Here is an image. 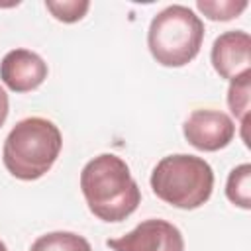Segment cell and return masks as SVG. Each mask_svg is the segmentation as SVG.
<instances>
[{"label": "cell", "mask_w": 251, "mask_h": 251, "mask_svg": "<svg viewBox=\"0 0 251 251\" xmlns=\"http://www.w3.org/2000/svg\"><path fill=\"white\" fill-rule=\"evenodd\" d=\"M210 61L214 71L220 75V78L233 80L245 73H249L251 67V37L243 29H229L224 31L214 39Z\"/></svg>", "instance_id": "7"}, {"label": "cell", "mask_w": 251, "mask_h": 251, "mask_svg": "<svg viewBox=\"0 0 251 251\" xmlns=\"http://www.w3.org/2000/svg\"><path fill=\"white\" fill-rule=\"evenodd\" d=\"M202 41L204 24L188 6H167L149 24L147 47L151 57L163 67L188 65L200 53Z\"/></svg>", "instance_id": "4"}, {"label": "cell", "mask_w": 251, "mask_h": 251, "mask_svg": "<svg viewBox=\"0 0 251 251\" xmlns=\"http://www.w3.org/2000/svg\"><path fill=\"white\" fill-rule=\"evenodd\" d=\"M45 8L51 16L63 24H75L82 20L90 8L88 0H45Z\"/></svg>", "instance_id": "13"}, {"label": "cell", "mask_w": 251, "mask_h": 251, "mask_svg": "<svg viewBox=\"0 0 251 251\" xmlns=\"http://www.w3.org/2000/svg\"><path fill=\"white\" fill-rule=\"evenodd\" d=\"M106 245L112 251H184V237L175 224L149 218L126 235L108 239Z\"/></svg>", "instance_id": "5"}, {"label": "cell", "mask_w": 251, "mask_h": 251, "mask_svg": "<svg viewBox=\"0 0 251 251\" xmlns=\"http://www.w3.org/2000/svg\"><path fill=\"white\" fill-rule=\"evenodd\" d=\"M226 196L233 206L243 210L251 208V165L243 163L231 169L226 182Z\"/></svg>", "instance_id": "10"}, {"label": "cell", "mask_w": 251, "mask_h": 251, "mask_svg": "<svg viewBox=\"0 0 251 251\" xmlns=\"http://www.w3.org/2000/svg\"><path fill=\"white\" fill-rule=\"evenodd\" d=\"M80 190L88 210L108 224L124 222L141 202V190L127 163L114 153H102L82 167Z\"/></svg>", "instance_id": "1"}, {"label": "cell", "mask_w": 251, "mask_h": 251, "mask_svg": "<svg viewBox=\"0 0 251 251\" xmlns=\"http://www.w3.org/2000/svg\"><path fill=\"white\" fill-rule=\"evenodd\" d=\"M29 251H92V247L75 231H49L39 235Z\"/></svg>", "instance_id": "9"}, {"label": "cell", "mask_w": 251, "mask_h": 251, "mask_svg": "<svg viewBox=\"0 0 251 251\" xmlns=\"http://www.w3.org/2000/svg\"><path fill=\"white\" fill-rule=\"evenodd\" d=\"M249 94H251V71L229 80L227 88V106L231 114L239 120V124L247 126V114H249Z\"/></svg>", "instance_id": "11"}, {"label": "cell", "mask_w": 251, "mask_h": 251, "mask_svg": "<svg viewBox=\"0 0 251 251\" xmlns=\"http://www.w3.org/2000/svg\"><path fill=\"white\" fill-rule=\"evenodd\" d=\"M8 112H10V100H8L6 90L0 86V127L4 126V122L8 118Z\"/></svg>", "instance_id": "14"}, {"label": "cell", "mask_w": 251, "mask_h": 251, "mask_svg": "<svg viewBox=\"0 0 251 251\" xmlns=\"http://www.w3.org/2000/svg\"><path fill=\"white\" fill-rule=\"evenodd\" d=\"M47 63L29 49H12L0 61V80L12 92H31L47 78Z\"/></svg>", "instance_id": "8"}, {"label": "cell", "mask_w": 251, "mask_h": 251, "mask_svg": "<svg viewBox=\"0 0 251 251\" xmlns=\"http://www.w3.org/2000/svg\"><path fill=\"white\" fill-rule=\"evenodd\" d=\"M63 147L59 127L39 116L20 120L4 139L2 163L20 180L41 178L57 161Z\"/></svg>", "instance_id": "2"}, {"label": "cell", "mask_w": 251, "mask_h": 251, "mask_svg": "<svg viewBox=\"0 0 251 251\" xmlns=\"http://www.w3.org/2000/svg\"><path fill=\"white\" fill-rule=\"evenodd\" d=\"M149 182L153 194L163 202L180 210H196L212 196L214 171L202 157L175 153L155 165Z\"/></svg>", "instance_id": "3"}, {"label": "cell", "mask_w": 251, "mask_h": 251, "mask_svg": "<svg viewBox=\"0 0 251 251\" xmlns=\"http://www.w3.org/2000/svg\"><path fill=\"white\" fill-rule=\"evenodd\" d=\"M0 251H8V247H6V243L0 239Z\"/></svg>", "instance_id": "15"}, {"label": "cell", "mask_w": 251, "mask_h": 251, "mask_svg": "<svg viewBox=\"0 0 251 251\" xmlns=\"http://www.w3.org/2000/svg\"><path fill=\"white\" fill-rule=\"evenodd\" d=\"M182 133L194 149L214 153L231 143L235 135V124L226 112L200 108L190 112V116L184 120Z\"/></svg>", "instance_id": "6"}, {"label": "cell", "mask_w": 251, "mask_h": 251, "mask_svg": "<svg viewBox=\"0 0 251 251\" xmlns=\"http://www.w3.org/2000/svg\"><path fill=\"white\" fill-rule=\"evenodd\" d=\"M247 0H198L196 8L212 22H229L237 18L245 8Z\"/></svg>", "instance_id": "12"}]
</instances>
